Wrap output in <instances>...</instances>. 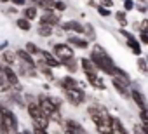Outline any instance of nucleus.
Masks as SVG:
<instances>
[{"mask_svg":"<svg viewBox=\"0 0 148 134\" xmlns=\"http://www.w3.org/2000/svg\"><path fill=\"white\" fill-rule=\"evenodd\" d=\"M89 57H91V61L96 64L98 72H101V73H105V75H108V77H113V72H115V68H117V64H115L113 57L108 54V51H106L101 44L94 42V44L91 45V54H89Z\"/></svg>","mask_w":148,"mask_h":134,"instance_id":"f257e3e1","label":"nucleus"},{"mask_svg":"<svg viewBox=\"0 0 148 134\" xmlns=\"http://www.w3.org/2000/svg\"><path fill=\"white\" fill-rule=\"evenodd\" d=\"M37 101H38L42 111L45 113V117L51 122H56V124L61 125V122L64 120L63 115H61V99L54 98V96H49V94H40V96H37Z\"/></svg>","mask_w":148,"mask_h":134,"instance_id":"f03ea898","label":"nucleus"},{"mask_svg":"<svg viewBox=\"0 0 148 134\" xmlns=\"http://www.w3.org/2000/svg\"><path fill=\"white\" fill-rule=\"evenodd\" d=\"M25 99H26V111H28V115H30V118H32V127H40V129H45V131H47L51 120H49V118L45 117V113L42 111V108H40L37 98H28V96H25Z\"/></svg>","mask_w":148,"mask_h":134,"instance_id":"7ed1b4c3","label":"nucleus"},{"mask_svg":"<svg viewBox=\"0 0 148 134\" xmlns=\"http://www.w3.org/2000/svg\"><path fill=\"white\" fill-rule=\"evenodd\" d=\"M0 118L5 122V125L9 127V131H11L12 134L19 132V118H18V115L14 113L12 108H9V106L4 105V103H0Z\"/></svg>","mask_w":148,"mask_h":134,"instance_id":"20e7f679","label":"nucleus"},{"mask_svg":"<svg viewBox=\"0 0 148 134\" xmlns=\"http://www.w3.org/2000/svg\"><path fill=\"white\" fill-rule=\"evenodd\" d=\"M64 94V99L68 105L71 106H82L87 99V94L82 87H75V89H68V91H63Z\"/></svg>","mask_w":148,"mask_h":134,"instance_id":"39448f33","label":"nucleus"},{"mask_svg":"<svg viewBox=\"0 0 148 134\" xmlns=\"http://www.w3.org/2000/svg\"><path fill=\"white\" fill-rule=\"evenodd\" d=\"M51 52L63 63L66 59H71V57H75V49H73L70 44L66 42H58V44H52V49Z\"/></svg>","mask_w":148,"mask_h":134,"instance_id":"423d86ee","label":"nucleus"},{"mask_svg":"<svg viewBox=\"0 0 148 134\" xmlns=\"http://www.w3.org/2000/svg\"><path fill=\"white\" fill-rule=\"evenodd\" d=\"M38 25L44 26H59L61 25V12H56L54 9H47L42 11V14L38 16Z\"/></svg>","mask_w":148,"mask_h":134,"instance_id":"0eeeda50","label":"nucleus"},{"mask_svg":"<svg viewBox=\"0 0 148 134\" xmlns=\"http://www.w3.org/2000/svg\"><path fill=\"white\" fill-rule=\"evenodd\" d=\"M61 129L63 134H89L87 129L75 118H64L61 122Z\"/></svg>","mask_w":148,"mask_h":134,"instance_id":"6e6552de","label":"nucleus"},{"mask_svg":"<svg viewBox=\"0 0 148 134\" xmlns=\"http://www.w3.org/2000/svg\"><path fill=\"white\" fill-rule=\"evenodd\" d=\"M2 72H4V75H5V79H7L9 85H11V89L19 92V91L23 89V85H21V82H19L18 72L12 68V66H9V64H2Z\"/></svg>","mask_w":148,"mask_h":134,"instance_id":"1a4fd4ad","label":"nucleus"},{"mask_svg":"<svg viewBox=\"0 0 148 134\" xmlns=\"http://www.w3.org/2000/svg\"><path fill=\"white\" fill-rule=\"evenodd\" d=\"M87 115H89V118L92 120V124H96V122H99L101 118L108 117L110 111H108L106 106H103V105H99V103H92V105L87 106Z\"/></svg>","mask_w":148,"mask_h":134,"instance_id":"9d476101","label":"nucleus"},{"mask_svg":"<svg viewBox=\"0 0 148 134\" xmlns=\"http://www.w3.org/2000/svg\"><path fill=\"white\" fill-rule=\"evenodd\" d=\"M131 101L138 106V110L139 111H145V110H148V99H146V96L141 92V89L139 87H136L134 84L131 85Z\"/></svg>","mask_w":148,"mask_h":134,"instance_id":"9b49d317","label":"nucleus"},{"mask_svg":"<svg viewBox=\"0 0 148 134\" xmlns=\"http://www.w3.org/2000/svg\"><path fill=\"white\" fill-rule=\"evenodd\" d=\"M59 28L66 33H73V35H84V23H80L79 19H66L61 21Z\"/></svg>","mask_w":148,"mask_h":134,"instance_id":"f8f14e48","label":"nucleus"},{"mask_svg":"<svg viewBox=\"0 0 148 134\" xmlns=\"http://www.w3.org/2000/svg\"><path fill=\"white\" fill-rule=\"evenodd\" d=\"M14 52H16V57H18V61H19L21 66L30 68V70H37V61L33 59V56L28 51H25V47L23 49H16Z\"/></svg>","mask_w":148,"mask_h":134,"instance_id":"ddd939ff","label":"nucleus"},{"mask_svg":"<svg viewBox=\"0 0 148 134\" xmlns=\"http://www.w3.org/2000/svg\"><path fill=\"white\" fill-rule=\"evenodd\" d=\"M66 44H70L73 49H79V51H86V49H89L91 47V42L84 37V35H73V33H70L68 37H66Z\"/></svg>","mask_w":148,"mask_h":134,"instance_id":"4468645a","label":"nucleus"},{"mask_svg":"<svg viewBox=\"0 0 148 134\" xmlns=\"http://www.w3.org/2000/svg\"><path fill=\"white\" fill-rule=\"evenodd\" d=\"M112 87L117 91V94L124 99H131V87L119 77H112Z\"/></svg>","mask_w":148,"mask_h":134,"instance_id":"2eb2a0df","label":"nucleus"},{"mask_svg":"<svg viewBox=\"0 0 148 134\" xmlns=\"http://www.w3.org/2000/svg\"><path fill=\"white\" fill-rule=\"evenodd\" d=\"M58 82V85H59V89L61 91H68V89H75V87H82L80 85V82L73 77V75H70V73H66L64 77H61L59 80H56Z\"/></svg>","mask_w":148,"mask_h":134,"instance_id":"dca6fc26","label":"nucleus"},{"mask_svg":"<svg viewBox=\"0 0 148 134\" xmlns=\"http://www.w3.org/2000/svg\"><path fill=\"white\" fill-rule=\"evenodd\" d=\"M40 59H44L52 70H59V68H63V63L51 52V51H47V49H42L40 51Z\"/></svg>","mask_w":148,"mask_h":134,"instance_id":"f3484780","label":"nucleus"},{"mask_svg":"<svg viewBox=\"0 0 148 134\" xmlns=\"http://www.w3.org/2000/svg\"><path fill=\"white\" fill-rule=\"evenodd\" d=\"M84 77H86L87 84H89L92 89H96V91H105V89H106V84H105L103 77H99L98 73H92V75H84Z\"/></svg>","mask_w":148,"mask_h":134,"instance_id":"a211bd4d","label":"nucleus"},{"mask_svg":"<svg viewBox=\"0 0 148 134\" xmlns=\"http://www.w3.org/2000/svg\"><path fill=\"white\" fill-rule=\"evenodd\" d=\"M37 72L38 73H42L45 79H49L51 82H54L56 79H54V70L51 68V66L44 61V59H37Z\"/></svg>","mask_w":148,"mask_h":134,"instance_id":"6ab92c4d","label":"nucleus"},{"mask_svg":"<svg viewBox=\"0 0 148 134\" xmlns=\"http://www.w3.org/2000/svg\"><path fill=\"white\" fill-rule=\"evenodd\" d=\"M94 127H96L98 134H112V115H108V117L101 118L99 122H96Z\"/></svg>","mask_w":148,"mask_h":134,"instance_id":"aec40b11","label":"nucleus"},{"mask_svg":"<svg viewBox=\"0 0 148 134\" xmlns=\"http://www.w3.org/2000/svg\"><path fill=\"white\" fill-rule=\"evenodd\" d=\"M79 63H80V70L84 72V75L98 73V68H96V64L91 61V57H80V59H79Z\"/></svg>","mask_w":148,"mask_h":134,"instance_id":"412c9836","label":"nucleus"},{"mask_svg":"<svg viewBox=\"0 0 148 134\" xmlns=\"http://www.w3.org/2000/svg\"><path fill=\"white\" fill-rule=\"evenodd\" d=\"M112 134H131V132L125 129L124 122H122L119 117H115V115H112Z\"/></svg>","mask_w":148,"mask_h":134,"instance_id":"4be33fe9","label":"nucleus"},{"mask_svg":"<svg viewBox=\"0 0 148 134\" xmlns=\"http://www.w3.org/2000/svg\"><path fill=\"white\" fill-rule=\"evenodd\" d=\"M0 61L2 64H9V66H14L18 63V57H16V52L11 51V49H5L4 52H0Z\"/></svg>","mask_w":148,"mask_h":134,"instance_id":"5701e85b","label":"nucleus"},{"mask_svg":"<svg viewBox=\"0 0 148 134\" xmlns=\"http://www.w3.org/2000/svg\"><path fill=\"white\" fill-rule=\"evenodd\" d=\"M63 68H64L70 75H73V73H77V72L80 70V63H79L75 57H71V59L63 61Z\"/></svg>","mask_w":148,"mask_h":134,"instance_id":"b1692460","label":"nucleus"},{"mask_svg":"<svg viewBox=\"0 0 148 134\" xmlns=\"http://www.w3.org/2000/svg\"><path fill=\"white\" fill-rule=\"evenodd\" d=\"M84 37H86L91 44H94V42H96L98 33H96V28H94V25H92V23H86V25H84Z\"/></svg>","mask_w":148,"mask_h":134,"instance_id":"393cba45","label":"nucleus"},{"mask_svg":"<svg viewBox=\"0 0 148 134\" xmlns=\"http://www.w3.org/2000/svg\"><path fill=\"white\" fill-rule=\"evenodd\" d=\"M21 16L26 18L28 21H35V19H38V9H37L35 5H26V7L23 9Z\"/></svg>","mask_w":148,"mask_h":134,"instance_id":"a878e982","label":"nucleus"},{"mask_svg":"<svg viewBox=\"0 0 148 134\" xmlns=\"http://www.w3.org/2000/svg\"><path fill=\"white\" fill-rule=\"evenodd\" d=\"M125 45L131 49V52L134 54V56H141L143 54V49H141V42L138 40V38H132V40H125Z\"/></svg>","mask_w":148,"mask_h":134,"instance_id":"bb28decb","label":"nucleus"},{"mask_svg":"<svg viewBox=\"0 0 148 134\" xmlns=\"http://www.w3.org/2000/svg\"><path fill=\"white\" fill-rule=\"evenodd\" d=\"M113 77H119V79H122L129 87L132 85V79H131V75L124 70V68H120V66H117V68H115V72H113Z\"/></svg>","mask_w":148,"mask_h":134,"instance_id":"cd10ccee","label":"nucleus"},{"mask_svg":"<svg viewBox=\"0 0 148 134\" xmlns=\"http://www.w3.org/2000/svg\"><path fill=\"white\" fill-rule=\"evenodd\" d=\"M113 18L117 19V23L120 25V28H127L129 21H127V12H125L124 9H120V11H115V12H113Z\"/></svg>","mask_w":148,"mask_h":134,"instance_id":"c85d7f7f","label":"nucleus"},{"mask_svg":"<svg viewBox=\"0 0 148 134\" xmlns=\"http://www.w3.org/2000/svg\"><path fill=\"white\" fill-rule=\"evenodd\" d=\"M37 35H38V37H44V38H49V37L54 35V28H52V26L38 25V26H37Z\"/></svg>","mask_w":148,"mask_h":134,"instance_id":"c756f323","label":"nucleus"},{"mask_svg":"<svg viewBox=\"0 0 148 134\" xmlns=\"http://www.w3.org/2000/svg\"><path fill=\"white\" fill-rule=\"evenodd\" d=\"M16 26H18V30H21V31H30L32 30V21H28L26 18H18L16 19Z\"/></svg>","mask_w":148,"mask_h":134,"instance_id":"7c9ffc66","label":"nucleus"},{"mask_svg":"<svg viewBox=\"0 0 148 134\" xmlns=\"http://www.w3.org/2000/svg\"><path fill=\"white\" fill-rule=\"evenodd\" d=\"M25 51H28L32 56H40L42 47H38L35 42H26V44H25Z\"/></svg>","mask_w":148,"mask_h":134,"instance_id":"2f4dec72","label":"nucleus"},{"mask_svg":"<svg viewBox=\"0 0 148 134\" xmlns=\"http://www.w3.org/2000/svg\"><path fill=\"white\" fill-rule=\"evenodd\" d=\"M136 66H138V72L139 73H143V75H148V63H146V59L145 57H138V61H136Z\"/></svg>","mask_w":148,"mask_h":134,"instance_id":"473e14b6","label":"nucleus"},{"mask_svg":"<svg viewBox=\"0 0 148 134\" xmlns=\"http://www.w3.org/2000/svg\"><path fill=\"white\" fill-rule=\"evenodd\" d=\"M9 91H12V89H11V85L7 82L4 72H2V68H0V92H9Z\"/></svg>","mask_w":148,"mask_h":134,"instance_id":"72a5a7b5","label":"nucleus"},{"mask_svg":"<svg viewBox=\"0 0 148 134\" xmlns=\"http://www.w3.org/2000/svg\"><path fill=\"white\" fill-rule=\"evenodd\" d=\"M96 12H98L101 18H110V16H112V9L103 7V5H99V4H98V7H96Z\"/></svg>","mask_w":148,"mask_h":134,"instance_id":"f704fd0d","label":"nucleus"},{"mask_svg":"<svg viewBox=\"0 0 148 134\" xmlns=\"http://www.w3.org/2000/svg\"><path fill=\"white\" fill-rule=\"evenodd\" d=\"M52 9H54L56 12H64V11L68 9V5H66V2H63V0H56Z\"/></svg>","mask_w":148,"mask_h":134,"instance_id":"c9c22d12","label":"nucleus"},{"mask_svg":"<svg viewBox=\"0 0 148 134\" xmlns=\"http://www.w3.org/2000/svg\"><path fill=\"white\" fill-rule=\"evenodd\" d=\"M119 33H120L125 40H132V38H136V35H134L132 31H129L127 28H120V30H119Z\"/></svg>","mask_w":148,"mask_h":134,"instance_id":"e433bc0d","label":"nucleus"},{"mask_svg":"<svg viewBox=\"0 0 148 134\" xmlns=\"http://www.w3.org/2000/svg\"><path fill=\"white\" fill-rule=\"evenodd\" d=\"M122 4H124V7H122V9H124L125 12H131V11H134V7H136L134 0H124Z\"/></svg>","mask_w":148,"mask_h":134,"instance_id":"4c0bfd02","label":"nucleus"},{"mask_svg":"<svg viewBox=\"0 0 148 134\" xmlns=\"http://www.w3.org/2000/svg\"><path fill=\"white\" fill-rule=\"evenodd\" d=\"M138 40L141 42V45H148V30L146 31H139V38Z\"/></svg>","mask_w":148,"mask_h":134,"instance_id":"58836bf2","label":"nucleus"},{"mask_svg":"<svg viewBox=\"0 0 148 134\" xmlns=\"http://www.w3.org/2000/svg\"><path fill=\"white\" fill-rule=\"evenodd\" d=\"M0 134H12L11 131H9V127L5 125V122L0 118Z\"/></svg>","mask_w":148,"mask_h":134,"instance_id":"ea45409f","label":"nucleus"},{"mask_svg":"<svg viewBox=\"0 0 148 134\" xmlns=\"http://www.w3.org/2000/svg\"><path fill=\"white\" fill-rule=\"evenodd\" d=\"M134 9H136L139 14H146V11H148V4H138Z\"/></svg>","mask_w":148,"mask_h":134,"instance_id":"a19ab883","label":"nucleus"},{"mask_svg":"<svg viewBox=\"0 0 148 134\" xmlns=\"http://www.w3.org/2000/svg\"><path fill=\"white\" fill-rule=\"evenodd\" d=\"M139 120H141V124L148 125V110H145V111H139Z\"/></svg>","mask_w":148,"mask_h":134,"instance_id":"79ce46f5","label":"nucleus"},{"mask_svg":"<svg viewBox=\"0 0 148 134\" xmlns=\"http://www.w3.org/2000/svg\"><path fill=\"white\" fill-rule=\"evenodd\" d=\"M11 4H12L14 7H26L28 0H11Z\"/></svg>","mask_w":148,"mask_h":134,"instance_id":"37998d69","label":"nucleus"},{"mask_svg":"<svg viewBox=\"0 0 148 134\" xmlns=\"http://www.w3.org/2000/svg\"><path fill=\"white\" fill-rule=\"evenodd\" d=\"M98 4H99V5H103V7L112 9V7H113V0H98Z\"/></svg>","mask_w":148,"mask_h":134,"instance_id":"c03bdc74","label":"nucleus"},{"mask_svg":"<svg viewBox=\"0 0 148 134\" xmlns=\"http://www.w3.org/2000/svg\"><path fill=\"white\" fill-rule=\"evenodd\" d=\"M32 131H33V134H49V131H45V129H40V127H33Z\"/></svg>","mask_w":148,"mask_h":134,"instance_id":"a18cd8bd","label":"nucleus"},{"mask_svg":"<svg viewBox=\"0 0 148 134\" xmlns=\"http://www.w3.org/2000/svg\"><path fill=\"white\" fill-rule=\"evenodd\" d=\"M7 47H9V40H4L2 44H0V52H4Z\"/></svg>","mask_w":148,"mask_h":134,"instance_id":"49530a36","label":"nucleus"},{"mask_svg":"<svg viewBox=\"0 0 148 134\" xmlns=\"http://www.w3.org/2000/svg\"><path fill=\"white\" fill-rule=\"evenodd\" d=\"M87 5H89V7H94V9H96V7H98V2H94V0H87Z\"/></svg>","mask_w":148,"mask_h":134,"instance_id":"de8ad7c7","label":"nucleus"},{"mask_svg":"<svg viewBox=\"0 0 148 134\" xmlns=\"http://www.w3.org/2000/svg\"><path fill=\"white\" fill-rule=\"evenodd\" d=\"M134 134H145V132L141 131V127H139V125H134Z\"/></svg>","mask_w":148,"mask_h":134,"instance_id":"09e8293b","label":"nucleus"},{"mask_svg":"<svg viewBox=\"0 0 148 134\" xmlns=\"http://www.w3.org/2000/svg\"><path fill=\"white\" fill-rule=\"evenodd\" d=\"M19 132H21V134H33V131H30L28 127H26V129H23V131H19Z\"/></svg>","mask_w":148,"mask_h":134,"instance_id":"8fccbe9b","label":"nucleus"},{"mask_svg":"<svg viewBox=\"0 0 148 134\" xmlns=\"http://www.w3.org/2000/svg\"><path fill=\"white\" fill-rule=\"evenodd\" d=\"M7 12H9V14H18V9H16V7H11Z\"/></svg>","mask_w":148,"mask_h":134,"instance_id":"3c124183","label":"nucleus"},{"mask_svg":"<svg viewBox=\"0 0 148 134\" xmlns=\"http://www.w3.org/2000/svg\"><path fill=\"white\" fill-rule=\"evenodd\" d=\"M7 2H11V0H0V4H7Z\"/></svg>","mask_w":148,"mask_h":134,"instance_id":"603ef678","label":"nucleus"},{"mask_svg":"<svg viewBox=\"0 0 148 134\" xmlns=\"http://www.w3.org/2000/svg\"><path fill=\"white\" fill-rule=\"evenodd\" d=\"M138 2H139V4H145V2H146V0H138Z\"/></svg>","mask_w":148,"mask_h":134,"instance_id":"864d4df0","label":"nucleus"},{"mask_svg":"<svg viewBox=\"0 0 148 134\" xmlns=\"http://www.w3.org/2000/svg\"><path fill=\"white\" fill-rule=\"evenodd\" d=\"M145 59H146V63H148V56H146V57H145Z\"/></svg>","mask_w":148,"mask_h":134,"instance_id":"5fc2aeb1","label":"nucleus"},{"mask_svg":"<svg viewBox=\"0 0 148 134\" xmlns=\"http://www.w3.org/2000/svg\"><path fill=\"white\" fill-rule=\"evenodd\" d=\"M30 2H35V0H30Z\"/></svg>","mask_w":148,"mask_h":134,"instance_id":"6e6d98bb","label":"nucleus"},{"mask_svg":"<svg viewBox=\"0 0 148 134\" xmlns=\"http://www.w3.org/2000/svg\"><path fill=\"white\" fill-rule=\"evenodd\" d=\"M146 23H148V18H146Z\"/></svg>","mask_w":148,"mask_h":134,"instance_id":"4d7b16f0","label":"nucleus"},{"mask_svg":"<svg viewBox=\"0 0 148 134\" xmlns=\"http://www.w3.org/2000/svg\"><path fill=\"white\" fill-rule=\"evenodd\" d=\"M146 4H148V0H146Z\"/></svg>","mask_w":148,"mask_h":134,"instance_id":"13d9d810","label":"nucleus"},{"mask_svg":"<svg viewBox=\"0 0 148 134\" xmlns=\"http://www.w3.org/2000/svg\"><path fill=\"white\" fill-rule=\"evenodd\" d=\"M122 2H124V0H122Z\"/></svg>","mask_w":148,"mask_h":134,"instance_id":"bf43d9fd","label":"nucleus"}]
</instances>
